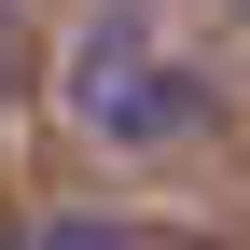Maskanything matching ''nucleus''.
Masks as SVG:
<instances>
[{"label":"nucleus","instance_id":"obj_3","mask_svg":"<svg viewBox=\"0 0 250 250\" xmlns=\"http://www.w3.org/2000/svg\"><path fill=\"white\" fill-rule=\"evenodd\" d=\"M0 83H14V14H0Z\"/></svg>","mask_w":250,"mask_h":250},{"label":"nucleus","instance_id":"obj_1","mask_svg":"<svg viewBox=\"0 0 250 250\" xmlns=\"http://www.w3.org/2000/svg\"><path fill=\"white\" fill-rule=\"evenodd\" d=\"M56 111H70L98 153H181V139L208 125V83L181 70L139 14H83L70 56H56Z\"/></svg>","mask_w":250,"mask_h":250},{"label":"nucleus","instance_id":"obj_2","mask_svg":"<svg viewBox=\"0 0 250 250\" xmlns=\"http://www.w3.org/2000/svg\"><path fill=\"white\" fill-rule=\"evenodd\" d=\"M28 250H153V236L125 223V208H42V223H28Z\"/></svg>","mask_w":250,"mask_h":250}]
</instances>
